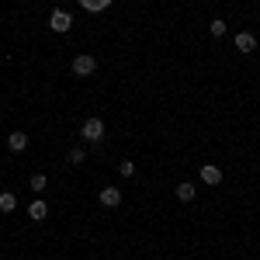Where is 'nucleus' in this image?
I'll use <instances>...</instances> for the list:
<instances>
[{"instance_id": "1", "label": "nucleus", "mask_w": 260, "mask_h": 260, "mask_svg": "<svg viewBox=\"0 0 260 260\" xmlns=\"http://www.w3.org/2000/svg\"><path fill=\"white\" fill-rule=\"evenodd\" d=\"M49 28H52V31H70V28H73V18H70V11H62V7H56V11H52V14H49Z\"/></svg>"}, {"instance_id": "2", "label": "nucleus", "mask_w": 260, "mask_h": 260, "mask_svg": "<svg viewBox=\"0 0 260 260\" xmlns=\"http://www.w3.org/2000/svg\"><path fill=\"white\" fill-rule=\"evenodd\" d=\"M80 136L87 142H101V139H104V121H101V118H87V121H83V128H80Z\"/></svg>"}, {"instance_id": "3", "label": "nucleus", "mask_w": 260, "mask_h": 260, "mask_svg": "<svg viewBox=\"0 0 260 260\" xmlns=\"http://www.w3.org/2000/svg\"><path fill=\"white\" fill-rule=\"evenodd\" d=\"M94 70H98V59H94V56H87V52L73 59V73H77V77H90Z\"/></svg>"}, {"instance_id": "4", "label": "nucleus", "mask_w": 260, "mask_h": 260, "mask_svg": "<svg viewBox=\"0 0 260 260\" xmlns=\"http://www.w3.org/2000/svg\"><path fill=\"white\" fill-rule=\"evenodd\" d=\"M233 45H236V49H240L243 56H250V52H253V49H257V35H253V31H240V35H236V39H233Z\"/></svg>"}, {"instance_id": "5", "label": "nucleus", "mask_w": 260, "mask_h": 260, "mask_svg": "<svg viewBox=\"0 0 260 260\" xmlns=\"http://www.w3.org/2000/svg\"><path fill=\"white\" fill-rule=\"evenodd\" d=\"M101 205H104V208H118L121 205V187H104V191H101Z\"/></svg>"}, {"instance_id": "6", "label": "nucleus", "mask_w": 260, "mask_h": 260, "mask_svg": "<svg viewBox=\"0 0 260 260\" xmlns=\"http://www.w3.org/2000/svg\"><path fill=\"white\" fill-rule=\"evenodd\" d=\"M7 149L11 153H24L28 149V132H11L7 136Z\"/></svg>"}, {"instance_id": "7", "label": "nucleus", "mask_w": 260, "mask_h": 260, "mask_svg": "<svg viewBox=\"0 0 260 260\" xmlns=\"http://www.w3.org/2000/svg\"><path fill=\"white\" fill-rule=\"evenodd\" d=\"M201 180L215 187V184H222V170H219V167H212V163H205V167H201Z\"/></svg>"}, {"instance_id": "8", "label": "nucleus", "mask_w": 260, "mask_h": 260, "mask_svg": "<svg viewBox=\"0 0 260 260\" xmlns=\"http://www.w3.org/2000/svg\"><path fill=\"white\" fill-rule=\"evenodd\" d=\"M28 215H31V219H35V222H42V219H45V215H49V205H45V201H31V205H28Z\"/></svg>"}, {"instance_id": "9", "label": "nucleus", "mask_w": 260, "mask_h": 260, "mask_svg": "<svg viewBox=\"0 0 260 260\" xmlns=\"http://www.w3.org/2000/svg\"><path fill=\"white\" fill-rule=\"evenodd\" d=\"M83 11H90V14H98V11H108L111 7V0H77Z\"/></svg>"}, {"instance_id": "10", "label": "nucleus", "mask_w": 260, "mask_h": 260, "mask_svg": "<svg viewBox=\"0 0 260 260\" xmlns=\"http://www.w3.org/2000/svg\"><path fill=\"white\" fill-rule=\"evenodd\" d=\"M177 201H194V184H177Z\"/></svg>"}, {"instance_id": "11", "label": "nucleus", "mask_w": 260, "mask_h": 260, "mask_svg": "<svg viewBox=\"0 0 260 260\" xmlns=\"http://www.w3.org/2000/svg\"><path fill=\"white\" fill-rule=\"evenodd\" d=\"M14 208H18V198H14L11 191H4V194H0V212H14Z\"/></svg>"}, {"instance_id": "12", "label": "nucleus", "mask_w": 260, "mask_h": 260, "mask_svg": "<svg viewBox=\"0 0 260 260\" xmlns=\"http://www.w3.org/2000/svg\"><path fill=\"white\" fill-rule=\"evenodd\" d=\"M83 160H87V153H83L80 146H73V149H70V156H66V163H70V167H80Z\"/></svg>"}, {"instance_id": "13", "label": "nucleus", "mask_w": 260, "mask_h": 260, "mask_svg": "<svg viewBox=\"0 0 260 260\" xmlns=\"http://www.w3.org/2000/svg\"><path fill=\"white\" fill-rule=\"evenodd\" d=\"M45 184H49V180H45V174H31V180H28V187H31L35 194H39V191H45Z\"/></svg>"}, {"instance_id": "14", "label": "nucleus", "mask_w": 260, "mask_h": 260, "mask_svg": "<svg viewBox=\"0 0 260 260\" xmlns=\"http://www.w3.org/2000/svg\"><path fill=\"white\" fill-rule=\"evenodd\" d=\"M208 31H212L215 39H222V35H225V21H222V18H215L212 24H208Z\"/></svg>"}, {"instance_id": "15", "label": "nucleus", "mask_w": 260, "mask_h": 260, "mask_svg": "<svg viewBox=\"0 0 260 260\" xmlns=\"http://www.w3.org/2000/svg\"><path fill=\"white\" fill-rule=\"evenodd\" d=\"M118 170H121V177H132V174H136V163H132V160H121Z\"/></svg>"}]
</instances>
